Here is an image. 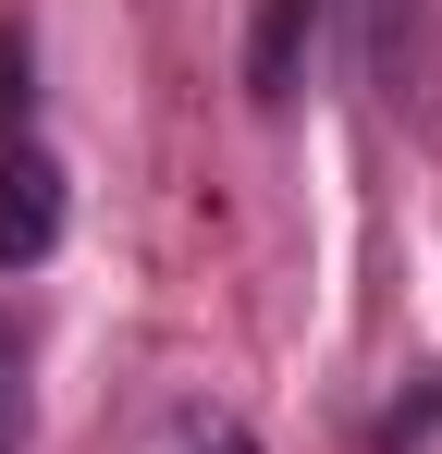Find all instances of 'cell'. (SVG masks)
<instances>
[{"instance_id":"6da1fadb","label":"cell","mask_w":442,"mask_h":454,"mask_svg":"<svg viewBox=\"0 0 442 454\" xmlns=\"http://www.w3.org/2000/svg\"><path fill=\"white\" fill-rule=\"evenodd\" d=\"M368 12V74L406 123H442V12L430 0H357Z\"/></svg>"},{"instance_id":"7a4b0ae2","label":"cell","mask_w":442,"mask_h":454,"mask_svg":"<svg viewBox=\"0 0 442 454\" xmlns=\"http://www.w3.org/2000/svg\"><path fill=\"white\" fill-rule=\"evenodd\" d=\"M50 246H62V160L37 136H12L0 148V270H37Z\"/></svg>"},{"instance_id":"3957f363","label":"cell","mask_w":442,"mask_h":454,"mask_svg":"<svg viewBox=\"0 0 442 454\" xmlns=\"http://www.w3.org/2000/svg\"><path fill=\"white\" fill-rule=\"evenodd\" d=\"M320 12H332V0H258V25H246V86H258V111H283L295 86H307Z\"/></svg>"},{"instance_id":"277c9868","label":"cell","mask_w":442,"mask_h":454,"mask_svg":"<svg viewBox=\"0 0 442 454\" xmlns=\"http://www.w3.org/2000/svg\"><path fill=\"white\" fill-rule=\"evenodd\" d=\"M25 430H37V393H25V332L0 319V454H25Z\"/></svg>"},{"instance_id":"5b68a950","label":"cell","mask_w":442,"mask_h":454,"mask_svg":"<svg viewBox=\"0 0 442 454\" xmlns=\"http://www.w3.org/2000/svg\"><path fill=\"white\" fill-rule=\"evenodd\" d=\"M160 454H258V442H246V418H221V405H185Z\"/></svg>"},{"instance_id":"8992f818","label":"cell","mask_w":442,"mask_h":454,"mask_svg":"<svg viewBox=\"0 0 442 454\" xmlns=\"http://www.w3.org/2000/svg\"><path fill=\"white\" fill-rule=\"evenodd\" d=\"M25 111H37V86H25V25L0 12V148L25 136Z\"/></svg>"}]
</instances>
